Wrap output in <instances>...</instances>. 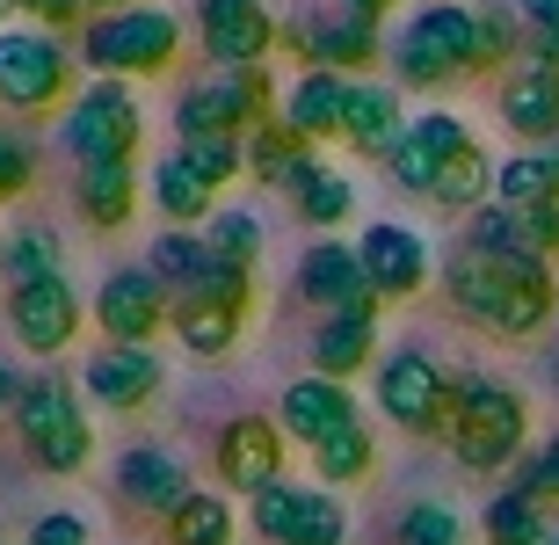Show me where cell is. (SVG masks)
<instances>
[{
	"label": "cell",
	"instance_id": "cell-1",
	"mask_svg": "<svg viewBox=\"0 0 559 545\" xmlns=\"http://www.w3.org/2000/svg\"><path fill=\"white\" fill-rule=\"evenodd\" d=\"M443 292L465 320L495 328V335L523 342L538 335L545 320H559V284H552V262H501V254H479L465 248L443 270Z\"/></svg>",
	"mask_w": 559,
	"mask_h": 545
},
{
	"label": "cell",
	"instance_id": "cell-2",
	"mask_svg": "<svg viewBox=\"0 0 559 545\" xmlns=\"http://www.w3.org/2000/svg\"><path fill=\"white\" fill-rule=\"evenodd\" d=\"M443 443L457 451L465 473H501V465H516L523 443H531V400H523L516 386H501V378H465Z\"/></svg>",
	"mask_w": 559,
	"mask_h": 545
},
{
	"label": "cell",
	"instance_id": "cell-3",
	"mask_svg": "<svg viewBox=\"0 0 559 545\" xmlns=\"http://www.w3.org/2000/svg\"><path fill=\"white\" fill-rule=\"evenodd\" d=\"M15 437H22V451H29V465L59 473V481L95 459V422H87L81 393H73L66 378H29V386H22Z\"/></svg>",
	"mask_w": 559,
	"mask_h": 545
},
{
	"label": "cell",
	"instance_id": "cell-4",
	"mask_svg": "<svg viewBox=\"0 0 559 545\" xmlns=\"http://www.w3.org/2000/svg\"><path fill=\"white\" fill-rule=\"evenodd\" d=\"M393 66H400L407 87H443V81H457V73H479V66H487L479 15L473 8H451V0L421 8V15L393 37Z\"/></svg>",
	"mask_w": 559,
	"mask_h": 545
},
{
	"label": "cell",
	"instance_id": "cell-5",
	"mask_svg": "<svg viewBox=\"0 0 559 545\" xmlns=\"http://www.w3.org/2000/svg\"><path fill=\"white\" fill-rule=\"evenodd\" d=\"M182 51V22L175 8H124V15H95L81 29V59L103 73V81H124V73H167Z\"/></svg>",
	"mask_w": 559,
	"mask_h": 545
},
{
	"label": "cell",
	"instance_id": "cell-6",
	"mask_svg": "<svg viewBox=\"0 0 559 545\" xmlns=\"http://www.w3.org/2000/svg\"><path fill=\"white\" fill-rule=\"evenodd\" d=\"M457 386L429 349H393L378 357V415L400 422L407 437H443L451 429V407H457Z\"/></svg>",
	"mask_w": 559,
	"mask_h": 545
},
{
	"label": "cell",
	"instance_id": "cell-7",
	"mask_svg": "<svg viewBox=\"0 0 559 545\" xmlns=\"http://www.w3.org/2000/svg\"><path fill=\"white\" fill-rule=\"evenodd\" d=\"M145 139V117L139 103H131V87L117 81H95L73 95V109H66V125H59V146L81 161V168H109V161H131Z\"/></svg>",
	"mask_w": 559,
	"mask_h": 545
},
{
	"label": "cell",
	"instance_id": "cell-8",
	"mask_svg": "<svg viewBox=\"0 0 559 545\" xmlns=\"http://www.w3.org/2000/svg\"><path fill=\"white\" fill-rule=\"evenodd\" d=\"M248 524L262 545H342L349 538V509L334 487H306V481H276L254 495Z\"/></svg>",
	"mask_w": 559,
	"mask_h": 545
},
{
	"label": "cell",
	"instance_id": "cell-9",
	"mask_svg": "<svg viewBox=\"0 0 559 545\" xmlns=\"http://www.w3.org/2000/svg\"><path fill=\"white\" fill-rule=\"evenodd\" d=\"M270 87L276 81L262 66H248V73H211V81H197L182 95L175 125H182V139H248V125L270 117Z\"/></svg>",
	"mask_w": 559,
	"mask_h": 545
},
{
	"label": "cell",
	"instance_id": "cell-10",
	"mask_svg": "<svg viewBox=\"0 0 559 545\" xmlns=\"http://www.w3.org/2000/svg\"><path fill=\"white\" fill-rule=\"evenodd\" d=\"M73 87V51L44 29H0V103L8 109H51Z\"/></svg>",
	"mask_w": 559,
	"mask_h": 545
},
{
	"label": "cell",
	"instance_id": "cell-11",
	"mask_svg": "<svg viewBox=\"0 0 559 545\" xmlns=\"http://www.w3.org/2000/svg\"><path fill=\"white\" fill-rule=\"evenodd\" d=\"M95 328L117 349H145L160 328H175V292L153 270H109L95 292Z\"/></svg>",
	"mask_w": 559,
	"mask_h": 545
},
{
	"label": "cell",
	"instance_id": "cell-12",
	"mask_svg": "<svg viewBox=\"0 0 559 545\" xmlns=\"http://www.w3.org/2000/svg\"><path fill=\"white\" fill-rule=\"evenodd\" d=\"M465 146H479L465 117H451V109H421L415 125H407V139H400V153L385 161V168H393V182H400V189H415V197H436L443 168H451V161H457Z\"/></svg>",
	"mask_w": 559,
	"mask_h": 545
},
{
	"label": "cell",
	"instance_id": "cell-13",
	"mask_svg": "<svg viewBox=\"0 0 559 545\" xmlns=\"http://www.w3.org/2000/svg\"><path fill=\"white\" fill-rule=\"evenodd\" d=\"M197 29H204V51L226 73H248L276 51V15L262 0H197Z\"/></svg>",
	"mask_w": 559,
	"mask_h": 545
},
{
	"label": "cell",
	"instance_id": "cell-14",
	"mask_svg": "<svg viewBox=\"0 0 559 545\" xmlns=\"http://www.w3.org/2000/svg\"><path fill=\"white\" fill-rule=\"evenodd\" d=\"M465 248L501 254V262H552V254H559V211L479 204L473 218H465Z\"/></svg>",
	"mask_w": 559,
	"mask_h": 545
},
{
	"label": "cell",
	"instance_id": "cell-15",
	"mask_svg": "<svg viewBox=\"0 0 559 545\" xmlns=\"http://www.w3.org/2000/svg\"><path fill=\"white\" fill-rule=\"evenodd\" d=\"M284 422L270 415H233L226 429H218V473H226V487H240V495H262V487L284 481Z\"/></svg>",
	"mask_w": 559,
	"mask_h": 545
},
{
	"label": "cell",
	"instance_id": "cell-16",
	"mask_svg": "<svg viewBox=\"0 0 559 545\" xmlns=\"http://www.w3.org/2000/svg\"><path fill=\"white\" fill-rule=\"evenodd\" d=\"M8 328H15V342L29 349V357H59L66 342L81 335V292H73L66 276L22 284V292L8 298Z\"/></svg>",
	"mask_w": 559,
	"mask_h": 545
},
{
	"label": "cell",
	"instance_id": "cell-17",
	"mask_svg": "<svg viewBox=\"0 0 559 545\" xmlns=\"http://www.w3.org/2000/svg\"><path fill=\"white\" fill-rule=\"evenodd\" d=\"M160 378L167 371H160L153 349H117V342H103L81 371V393L95 400V407H109V415H139L145 400L160 393Z\"/></svg>",
	"mask_w": 559,
	"mask_h": 545
},
{
	"label": "cell",
	"instance_id": "cell-18",
	"mask_svg": "<svg viewBox=\"0 0 559 545\" xmlns=\"http://www.w3.org/2000/svg\"><path fill=\"white\" fill-rule=\"evenodd\" d=\"M356 254H364V276H371L378 306L385 298H415L421 284H429V240H421L415 226H371L364 240H356Z\"/></svg>",
	"mask_w": 559,
	"mask_h": 545
},
{
	"label": "cell",
	"instance_id": "cell-19",
	"mask_svg": "<svg viewBox=\"0 0 559 545\" xmlns=\"http://www.w3.org/2000/svg\"><path fill=\"white\" fill-rule=\"evenodd\" d=\"M117 495H124L131 509H145V517H175V509L197 495L189 487V465L167 451V443H131L124 459H117Z\"/></svg>",
	"mask_w": 559,
	"mask_h": 545
},
{
	"label": "cell",
	"instance_id": "cell-20",
	"mask_svg": "<svg viewBox=\"0 0 559 545\" xmlns=\"http://www.w3.org/2000/svg\"><path fill=\"white\" fill-rule=\"evenodd\" d=\"M298 298L320 306V313H349V306H378L371 276H364V254L342 248V240H312L306 262H298Z\"/></svg>",
	"mask_w": 559,
	"mask_h": 545
},
{
	"label": "cell",
	"instance_id": "cell-21",
	"mask_svg": "<svg viewBox=\"0 0 559 545\" xmlns=\"http://www.w3.org/2000/svg\"><path fill=\"white\" fill-rule=\"evenodd\" d=\"M290 44H298L312 66H328V73H349V81L364 73V66L385 59V37H378V22H371V15H349V8H342V15H328V22H298V29H290Z\"/></svg>",
	"mask_w": 559,
	"mask_h": 545
},
{
	"label": "cell",
	"instance_id": "cell-22",
	"mask_svg": "<svg viewBox=\"0 0 559 545\" xmlns=\"http://www.w3.org/2000/svg\"><path fill=\"white\" fill-rule=\"evenodd\" d=\"M284 437L290 443H306V451H320V443L328 437H342V429H356V393L349 386H342V378H298V386H290L284 393Z\"/></svg>",
	"mask_w": 559,
	"mask_h": 545
},
{
	"label": "cell",
	"instance_id": "cell-23",
	"mask_svg": "<svg viewBox=\"0 0 559 545\" xmlns=\"http://www.w3.org/2000/svg\"><path fill=\"white\" fill-rule=\"evenodd\" d=\"M371 357H378V306H349V313H328L312 328V371L320 378L349 386Z\"/></svg>",
	"mask_w": 559,
	"mask_h": 545
},
{
	"label": "cell",
	"instance_id": "cell-24",
	"mask_svg": "<svg viewBox=\"0 0 559 545\" xmlns=\"http://www.w3.org/2000/svg\"><path fill=\"white\" fill-rule=\"evenodd\" d=\"M349 95H356V81L349 73H328V66H306L298 81L284 87V117L306 139H342V125H349Z\"/></svg>",
	"mask_w": 559,
	"mask_h": 545
},
{
	"label": "cell",
	"instance_id": "cell-25",
	"mask_svg": "<svg viewBox=\"0 0 559 545\" xmlns=\"http://www.w3.org/2000/svg\"><path fill=\"white\" fill-rule=\"evenodd\" d=\"M501 125L516 131V139H559V73L516 66L501 81Z\"/></svg>",
	"mask_w": 559,
	"mask_h": 545
},
{
	"label": "cell",
	"instance_id": "cell-26",
	"mask_svg": "<svg viewBox=\"0 0 559 545\" xmlns=\"http://www.w3.org/2000/svg\"><path fill=\"white\" fill-rule=\"evenodd\" d=\"M400 139H407V125H400V95H393V87L356 81V95H349V125H342V146L378 153V161H393V153H400Z\"/></svg>",
	"mask_w": 559,
	"mask_h": 545
},
{
	"label": "cell",
	"instance_id": "cell-27",
	"mask_svg": "<svg viewBox=\"0 0 559 545\" xmlns=\"http://www.w3.org/2000/svg\"><path fill=\"white\" fill-rule=\"evenodd\" d=\"M312 139H306V131H298V125H290V117H262V125H254L248 131V175H254V182H298V175H306L312 168Z\"/></svg>",
	"mask_w": 559,
	"mask_h": 545
},
{
	"label": "cell",
	"instance_id": "cell-28",
	"mask_svg": "<svg viewBox=\"0 0 559 545\" xmlns=\"http://www.w3.org/2000/svg\"><path fill=\"white\" fill-rule=\"evenodd\" d=\"M73 204H81L87 226H124L131 211H139V175H131V161H109V168H81L73 175Z\"/></svg>",
	"mask_w": 559,
	"mask_h": 545
},
{
	"label": "cell",
	"instance_id": "cell-29",
	"mask_svg": "<svg viewBox=\"0 0 559 545\" xmlns=\"http://www.w3.org/2000/svg\"><path fill=\"white\" fill-rule=\"evenodd\" d=\"M240 328H248V306H175V342L197 364L233 357L240 349Z\"/></svg>",
	"mask_w": 559,
	"mask_h": 545
},
{
	"label": "cell",
	"instance_id": "cell-30",
	"mask_svg": "<svg viewBox=\"0 0 559 545\" xmlns=\"http://www.w3.org/2000/svg\"><path fill=\"white\" fill-rule=\"evenodd\" d=\"M153 197H160L167 211V226L182 233V226H204V218H218V189L204 182V175L189 168L182 153H167L160 168H153Z\"/></svg>",
	"mask_w": 559,
	"mask_h": 545
},
{
	"label": "cell",
	"instance_id": "cell-31",
	"mask_svg": "<svg viewBox=\"0 0 559 545\" xmlns=\"http://www.w3.org/2000/svg\"><path fill=\"white\" fill-rule=\"evenodd\" d=\"M495 204L516 211H559V153H516L495 175Z\"/></svg>",
	"mask_w": 559,
	"mask_h": 545
},
{
	"label": "cell",
	"instance_id": "cell-32",
	"mask_svg": "<svg viewBox=\"0 0 559 545\" xmlns=\"http://www.w3.org/2000/svg\"><path fill=\"white\" fill-rule=\"evenodd\" d=\"M290 204H298V218H306V226L334 233V226H342V218L356 211V182H349V175H334V168H320V161H312V168L298 175V182H290Z\"/></svg>",
	"mask_w": 559,
	"mask_h": 545
},
{
	"label": "cell",
	"instance_id": "cell-33",
	"mask_svg": "<svg viewBox=\"0 0 559 545\" xmlns=\"http://www.w3.org/2000/svg\"><path fill=\"white\" fill-rule=\"evenodd\" d=\"M371 465H378V437L356 422V429H342V437H328L320 451H312V473H320V487H356V481H371Z\"/></svg>",
	"mask_w": 559,
	"mask_h": 545
},
{
	"label": "cell",
	"instance_id": "cell-34",
	"mask_svg": "<svg viewBox=\"0 0 559 545\" xmlns=\"http://www.w3.org/2000/svg\"><path fill=\"white\" fill-rule=\"evenodd\" d=\"M240 517H233L226 495H189L175 517H167V545H233Z\"/></svg>",
	"mask_w": 559,
	"mask_h": 545
},
{
	"label": "cell",
	"instance_id": "cell-35",
	"mask_svg": "<svg viewBox=\"0 0 559 545\" xmlns=\"http://www.w3.org/2000/svg\"><path fill=\"white\" fill-rule=\"evenodd\" d=\"M495 161H487V146H465L451 161V168H443V182H436V204L443 211H479L487 204V189H495Z\"/></svg>",
	"mask_w": 559,
	"mask_h": 545
},
{
	"label": "cell",
	"instance_id": "cell-36",
	"mask_svg": "<svg viewBox=\"0 0 559 545\" xmlns=\"http://www.w3.org/2000/svg\"><path fill=\"white\" fill-rule=\"evenodd\" d=\"M145 270L160 276L167 292H189V284L211 270V240H197V233H160L153 254H145Z\"/></svg>",
	"mask_w": 559,
	"mask_h": 545
},
{
	"label": "cell",
	"instance_id": "cell-37",
	"mask_svg": "<svg viewBox=\"0 0 559 545\" xmlns=\"http://www.w3.org/2000/svg\"><path fill=\"white\" fill-rule=\"evenodd\" d=\"M400 545H465V517L451 502L421 495V502L400 509Z\"/></svg>",
	"mask_w": 559,
	"mask_h": 545
},
{
	"label": "cell",
	"instance_id": "cell-38",
	"mask_svg": "<svg viewBox=\"0 0 559 545\" xmlns=\"http://www.w3.org/2000/svg\"><path fill=\"white\" fill-rule=\"evenodd\" d=\"M8 276H15V292L22 284H51V276H66L59 270V240L37 233V226H22L15 240H8Z\"/></svg>",
	"mask_w": 559,
	"mask_h": 545
},
{
	"label": "cell",
	"instance_id": "cell-39",
	"mask_svg": "<svg viewBox=\"0 0 559 545\" xmlns=\"http://www.w3.org/2000/svg\"><path fill=\"white\" fill-rule=\"evenodd\" d=\"M175 153H182V161L204 175L211 189H226L233 175H248V139H182Z\"/></svg>",
	"mask_w": 559,
	"mask_h": 545
},
{
	"label": "cell",
	"instance_id": "cell-40",
	"mask_svg": "<svg viewBox=\"0 0 559 545\" xmlns=\"http://www.w3.org/2000/svg\"><path fill=\"white\" fill-rule=\"evenodd\" d=\"M211 254L254 270V262H262V218H254V211H218V218H211Z\"/></svg>",
	"mask_w": 559,
	"mask_h": 545
},
{
	"label": "cell",
	"instance_id": "cell-41",
	"mask_svg": "<svg viewBox=\"0 0 559 545\" xmlns=\"http://www.w3.org/2000/svg\"><path fill=\"white\" fill-rule=\"evenodd\" d=\"M516 495H538V502H552V495H559V429L545 437L538 459H531V465L516 473Z\"/></svg>",
	"mask_w": 559,
	"mask_h": 545
},
{
	"label": "cell",
	"instance_id": "cell-42",
	"mask_svg": "<svg viewBox=\"0 0 559 545\" xmlns=\"http://www.w3.org/2000/svg\"><path fill=\"white\" fill-rule=\"evenodd\" d=\"M29 182H37V161H29V146H22V139H0V204H8V197H22Z\"/></svg>",
	"mask_w": 559,
	"mask_h": 545
},
{
	"label": "cell",
	"instance_id": "cell-43",
	"mask_svg": "<svg viewBox=\"0 0 559 545\" xmlns=\"http://www.w3.org/2000/svg\"><path fill=\"white\" fill-rule=\"evenodd\" d=\"M29 22H44V29H87V0H15Z\"/></svg>",
	"mask_w": 559,
	"mask_h": 545
},
{
	"label": "cell",
	"instance_id": "cell-44",
	"mask_svg": "<svg viewBox=\"0 0 559 545\" xmlns=\"http://www.w3.org/2000/svg\"><path fill=\"white\" fill-rule=\"evenodd\" d=\"M29 545H87V524L73 517V509H51V517L29 524Z\"/></svg>",
	"mask_w": 559,
	"mask_h": 545
},
{
	"label": "cell",
	"instance_id": "cell-45",
	"mask_svg": "<svg viewBox=\"0 0 559 545\" xmlns=\"http://www.w3.org/2000/svg\"><path fill=\"white\" fill-rule=\"evenodd\" d=\"M479 37H487V66H501V59H509V44H516V29H509V15L495 8V15H479Z\"/></svg>",
	"mask_w": 559,
	"mask_h": 545
},
{
	"label": "cell",
	"instance_id": "cell-46",
	"mask_svg": "<svg viewBox=\"0 0 559 545\" xmlns=\"http://www.w3.org/2000/svg\"><path fill=\"white\" fill-rule=\"evenodd\" d=\"M531 66L559 73V29H531Z\"/></svg>",
	"mask_w": 559,
	"mask_h": 545
},
{
	"label": "cell",
	"instance_id": "cell-47",
	"mask_svg": "<svg viewBox=\"0 0 559 545\" xmlns=\"http://www.w3.org/2000/svg\"><path fill=\"white\" fill-rule=\"evenodd\" d=\"M516 15L531 22V29H559V0H516Z\"/></svg>",
	"mask_w": 559,
	"mask_h": 545
},
{
	"label": "cell",
	"instance_id": "cell-48",
	"mask_svg": "<svg viewBox=\"0 0 559 545\" xmlns=\"http://www.w3.org/2000/svg\"><path fill=\"white\" fill-rule=\"evenodd\" d=\"M22 386H29V378H15V371H8V364H0V415H15V400H22Z\"/></svg>",
	"mask_w": 559,
	"mask_h": 545
},
{
	"label": "cell",
	"instance_id": "cell-49",
	"mask_svg": "<svg viewBox=\"0 0 559 545\" xmlns=\"http://www.w3.org/2000/svg\"><path fill=\"white\" fill-rule=\"evenodd\" d=\"M342 8H349V15H371V22H378L385 8H393V0H342Z\"/></svg>",
	"mask_w": 559,
	"mask_h": 545
},
{
	"label": "cell",
	"instance_id": "cell-50",
	"mask_svg": "<svg viewBox=\"0 0 559 545\" xmlns=\"http://www.w3.org/2000/svg\"><path fill=\"white\" fill-rule=\"evenodd\" d=\"M95 15H124V8H145V0H87Z\"/></svg>",
	"mask_w": 559,
	"mask_h": 545
},
{
	"label": "cell",
	"instance_id": "cell-51",
	"mask_svg": "<svg viewBox=\"0 0 559 545\" xmlns=\"http://www.w3.org/2000/svg\"><path fill=\"white\" fill-rule=\"evenodd\" d=\"M8 8H15V0H0V22H8Z\"/></svg>",
	"mask_w": 559,
	"mask_h": 545
},
{
	"label": "cell",
	"instance_id": "cell-52",
	"mask_svg": "<svg viewBox=\"0 0 559 545\" xmlns=\"http://www.w3.org/2000/svg\"><path fill=\"white\" fill-rule=\"evenodd\" d=\"M0 276H8V248H0Z\"/></svg>",
	"mask_w": 559,
	"mask_h": 545
},
{
	"label": "cell",
	"instance_id": "cell-53",
	"mask_svg": "<svg viewBox=\"0 0 559 545\" xmlns=\"http://www.w3.org/2000/svg\"><path fill=\"white\" fill-rule=\"evenodd\" d=\"M552 545H559V531H552Z\"/></svg>",
	"mask_w": 559,
	"mask_h": 545
}]
</instances>
